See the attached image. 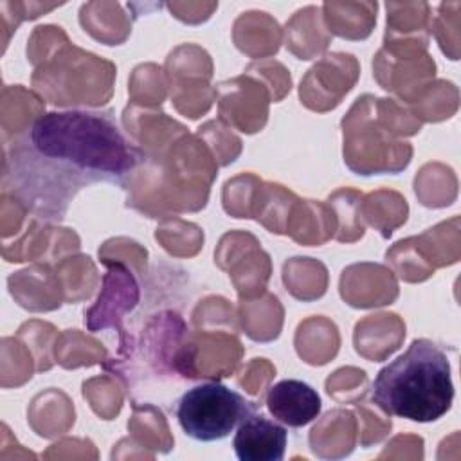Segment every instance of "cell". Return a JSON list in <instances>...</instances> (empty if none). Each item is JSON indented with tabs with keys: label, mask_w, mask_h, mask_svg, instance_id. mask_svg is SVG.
<instances>
[{
	"label": "cell",
	"mask_w": 461,
	"mask_h": 461,
	"mask_svg": "<svg viewBox=\"0 0 461 461\" xmlns=\"http://www.w3.org/2000/svg\"><path fill=\"white\" fill-rule=\"evenodd\" d=\"M27 144L11 160H29V171L70 175L76 185L122 176L146 158L115 117L99 110L49 112L32 122Z\"/></svg>",
	"instance_id": "1"
},
{
	"label": "cell",
	"mask_w": 461,
	"mask_h": 461,
	"mask_svg": "<svg viewBox=\"0 0 461 461\" xmlns=\"http://www.w3.org/2000/svg\"><path fill=\"white\" fill-rule=\"evenodd\" d=\"M321 407L319 393L303 380H281L267 393V409L272 418L292 429L313 421L321 414Z\"/></svg>",
	"instance_id": "5"
},
{
	"label": "cell",
	"mask_w": 461,
	"mask_h": 461,
	"mask_svg": "<svg viewBox=\"0 0 461 461\" xmlns=\"http://www.w3.org/2000/svg\"><path fill=\"white\" fill-rule=\"evenodd\" d=\"M288 432L276 420L252 412L236 429L232 447L240 461H281Z\"/></svg>",
	"instance_id": "4"
},
{
	"label": "cell",
	"mask_w": 461,
	"mask_h": 461,
	"mask_svg": "<svg viewBox=\"0 0 461 461\" xmlns=\"http://www.w3.org/2000/svg\"><path fill=\"white\" fill-rule=\"evenodd\" d=\"M254 412L240 393L218 382H205L185 391L176 407L182 430L196 441H220Z\"/></svg>",
	"instance_id": "3"
},
{
	"label": "cell",
	"mask_w": 461,
	"mask_h": 461,
	"mask_svg": "<svg viewBox=\"0 0 461 461\" xmlns=\"http://www.w3.org/2000/svg\"><path fill=\"white\" fill-rule=\"evenodd\" d=\"M452 400L450 360L429 339L412 340L373 380V402L389 416L418 423L436 421L447 414Z\"/></svg>",
	"instance_id": "2"
}]
</instances>
